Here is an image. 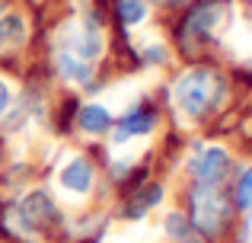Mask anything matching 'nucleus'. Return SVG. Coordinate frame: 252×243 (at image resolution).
Wrapping results in <instances>:
<instances>
[{"instance_id": "f257e3e1", "label": "nucleus", "mask_w": 252, "mask_h": 243, "mask_svg": "<svg viewBox=\"0 0 252 243\" xmlns=\"http://www.w3.org/2000/svg\"><path fill=\"white\" fill-rule=\"evenodd\" d=\"M223 83L217 80L211 70H189L176 80L172 96H176V106L182 109L189 119H204L211 109L220 103Z\"/></svg>"}, {"instance_id": "f03ea898", "label": "nucleus", "mask_w": 252, "mask_h": 243, "mask_svg": "<svg viewBox=\"0 0 252 243\" xmlns=\"http://www.w3.org/2000/svg\"><path fill=\"white\" fill-rule=\"evenodd\" d=\"M191 208H195V227L208 237L220 234V227L230 221V205L223 202L220 186H195Z\"/></svg>"}, {"instance_id": "7ed1b4c3", "label": "nucleus", "mask_w": 252, "mask_h": 243, "mask_svg": "<svg viewBox=\"0 0 252 243\" xmlns=\"http://www.w3.org/2000/svg\"><path fill=\"white\" fill-rule=\"evenodd\" d=\"M227 170H230V154L223 147H208L191 160L195 186H220L227 179Z\"/></svg>"}, {"instance_id": "20e7f679", "label": "nucleus", "mask_w": 252, "mask_h": 243, "mask_svg": "<svg viewBox=\"0 0 252 243\" xmlns=\"http://www.w3.org/2000/svg\"><path fill=\"white\" fill-rule=\"evenodd\" d=\"M157 125V109L150 106H134L122 122L115 125V144H125L131 138H141V135H150Z\"/></svg>"}, {"instance_id": "39448f33", "label": "nucleus", "mask_w": 252, "mask_h": 243, "mask_svg": "<svg viewBox=\"0 0 252 243\" xmlns=\"http://www.w3.org/2000/svg\"><path fill=\"white\" fill-rule=\"evenodd\" d=\"M223 13V3H214V0H208V3H198L195 10L185 16V26H182V35H195V38H204L211 29L217 26V19H220Z\"/></svg>"}, {"instance_id": "423d86ee", "label": "nucleus", "mask_w": 252, "mask_h": 243, "mask_svg": "<svg viewBox=\"0 0 252 243\" xmlns=\"http://www.w3.org/2000/svg\"><path fill=\"white\" fill-rule=\"evenodd\" d=\"M19 214H23V221L29 227H48V221H55L58 208L45 192H32L29 199L19 205Z\"/></svg>"}, {"instance_id": "0eeeda50", "label": "nucleus", "mask_w": 252, "mask_h": 243, "mask_svg": "<svg viewBox=\"0 0 252 243\" xmlns=\"http://www.w3.org/2000/svg\"><path fill=\"white\" fill-rule=\"evenodd\" d=\"M70 55H77V58H83V61H96L99 55H102V35H99V29L93 23H86L80 26V29L70 35Z\"/></svg>"}, {"instance_id": "6e6552de", "label": "nucleus", "mask_w": 252, "mask_h": 243, "mask_svg": "<svg viewBox=\"0 0 252 243\" xmlns=\"http://www.w3.org/2000/svg\"><path fill=\"white\" fill-rule=\"evenodd\" d=\"M61 186L67 189V192H74V195H86L93 189V167H90V160H83V157H74V160L64 167V173H61Z\"/></svg>"}, {"instance_id": "1a4fd4ad", "label": "nucleus", "mask_w": 252, "mask_h": 243, "mask_svg": "<svg viewBox=\"0 0 252 243\" xmlns=\"http://www.w3.org/2000/svg\"><path fill=\"white\" fill-rule=\"evenodd\" d=\"M80 128L86 135H105V131L112 128V115L105 106H99V103H93V106H83L80 109Z\"/></svg>"}, {"instance_id": "9d476101", "label": "nucleus", "mask_w": 252, "mask_h": 243, "mask_svg": "<svg viewBox=\"0 0 252 243\" xmlns=\"http://www.w3.org/2000/svg\"><path fill=\"white\" fill-rule=\"evenodd\" d=\"M58 70H61L67 80H77V83H90V80H93L90 61H83V58L70 55V51H61V55H58Z\"/></svg>"}, {"instance_id": "9b49d317", "label": "nucleus", "mask_w": 252, "mask_h": 243, "mask_svg": "<svg viewBox=\"0 0 252 243\" xmlns=\"http://www.w3.org/2000/svg\"><path fill=\"white\" fill-rule=\"evenodd\" d=\"M160 199H163V186H160V182H154V186H144L141 192L131 199V205H125V214H128V218H141V214L150 211V208H154Z\"/></svg>"}, {"instance_id": "f8f14e48", "label": "nucleus", "mask_w": 252, "mask_h": 243, "mask_svg": "<svg viewBox=\"0 0 252 243\" xmlns=\"http://www.w3.org/2000/svg\"><path fill=\"white\" fill-rule=\"evenodd\" d=\"M115 10L125 26H137L147 13V6H144V0H115Z\"/></svg>"}, {"instance_id": "ddd939ff", "label": "nucleus", "mask_w": 252, "mask_h": 243, "mask_svg": "<svg viewBox=\"0 0 252 243\" xmlns=\"http://www.w3.org/2000/svg\"><path fill=\"white\" fill-rule=\"evenodd\" d=\"M26 38V23L19 16H6V19H0V42H6V45H19Z\"/></svg>"}, {"instance_id": "4468645a", "label": "nucleus", "mask_w": 252, "mask_h": 243, "mask_svg": "<svg viewBox=\"0 0 252 243\" xmlns=\"http://www.w3.org/2000/svg\"><path fill=\"white\" fill-rule=\"evenodd\" d=\"M236 208L252 211V167L240 176V182H236Z\"/></svg>"}, {"instance_id": "2eb2a0df", "label": "nucleus", "mask_w": 252, "mask_h": 243, "mask_svg": "<svg viewBox=\"0 0 252 243\" xmlns=\"http://www.w3.org/2000/svg\"><path fill=\"white\" fill-rule=\"evenodd\" d=\"M166 231H169V237L185 240L189 237V218H185V214H169L166 218Z\"/></svg>"}, {"instance_id": "dca6fc26", "label": "nucleus", "mask_w": 252, "mask_h": 243, "mask_svg": "<svg viewBox=\"0 0 252 243\" xmlns=\"http://www.w3.org/2000/svg\"><path fill=\"white\" fill-rule=\"evenodd\" d=\"M144 58H147V61H154V64H163V61H166V55L160 51V45H154V48H147V51H144Z\"/></svg>"}, {"instance_id": "f3484780", "label": "nucleus", "mask_w": 252, "mask_h": 243, "mask_svg": "<svg viewBox=\"0 0 252 243\" xmlns=\"http://www.w3.org/2000/svg\"><path fill=\"white\" fill-rule=\"evenodd\" d=\"M6 106H10V90H6V83L0 80V112H3Z\"/></svg>"}, {"instance_id": "a211bd4d", "label": "nucleus", "mask_w": 252, "mask_h": 243, "mask_svg": "<svg viewBox=\"0 0 252 243\" xmlns=\"http://www.w3.org/2000/svg\"><path fill=\"white\" fill-rule=\"evenodd\" d=\"M154 3H163V0H154Z\"/></svg>"}, {"instance_id": "6ab92c4d", "label": "nucleus", "mask_w": 252, "mask_h": 243, "mask_svg": "<svg viewBox=\"0 0 252 243\" xmlns=\"http://www.w3.org/2000/svg\"><path fill=\"white\" fill-rule=\"evenodd\" d=\"M185 243H195V240H185Z\"/></svg>"}]
</instances>
